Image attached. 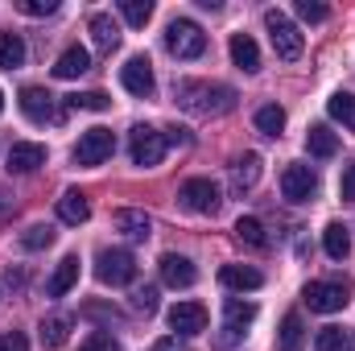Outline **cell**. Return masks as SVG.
<instances>
[{
  "label": "cell",
  "instance_id": "6da1fadb",
  "mask_svg": "<svg viewBox=\"0 0 355 351\" xmlns=\"http://www.w3.org/2000/svg\"><path fill=\"white\" fill-rule=\"evenodd\" d=\"M178 108L194 112V116H227L236 108V91L223 83H198V79H182L174 87Z\"/></svg>",
  "mask_w": 355,
  "mask_h": 351
},
{
  "label": "cell",
  "instance_id": "7a4b0ae2",
  "mask_svg": "<svg viewBox=\"0 0 355 351\" xmlns=\"http://www.w3.org/2000/svg\"><path fill=\"white\" fill-rule=\"evenodd\" d=\"M166 149H170L166 132H157V128H149V124H137V128L128 132V153H132V166H141V170L162 166Z\"/></svg>",
  "mask_w": 355,
  "mask_h": 351
},
{
  "label": "cell",
  "instance_id": "3957f363",
  "mask_svg": "<svg viewBox=\"0 0 355 351\" xmlns=\"http://www.w3.org/2000/svg\"><path fill=\"white\" fill-rule=\"evenodd\" d=\"M95 277H99L103 285H112V289L132 285V281H137V257H132L128 248H103V252L95 257Z\"/></svg>",
  "mask_w": 355,
  "mask_h": 351
},
{
  "label": "cell",
  "instance_id": "277c9868",
  "mask_svg": "<svg viewBox=\"0 0 355 351\" xmlns=\"http://www.w3.org/2000/svg\"><path fill=\"white\" fill-rule=\"evenodd\" d=\"M302 298H306L310 310H318V314H335V310H343V306L352 302V285L339 281V277H327V281H310V285L302 289Z\"/></svg>",
  "mask_w": 355,
  "mask_h": 351
},
{
  "label": "cell",
  "instance_id": "5b68a950",
  "mask_svg": "<svg viewBox=\"0 0 355 351\" xmlns=\"http://www.w3.org/2000/svg\"><path fill=\"white\" fill-rule=\"evenodd\" d=\"M265 29H268V37H272L277 58H285V62H297L302 58V33H297V25L281 8H268L265 12Z\"/></svg>",
  "mask_w": 355,
  "mask_h": 351
},
{
  "label": "cell",
  "instance_id": "8992f818",
  "mask_svg": "<svg viewBox=\"0 0 355 351\" xmlns=\"http://www.w3.org/2000/svg\"><path fill=\"white\" fill-rule=\"evenodd\" d=\"M166 46H170V54L174 58H198L202 50H207V33L194 25V21H186V17H178L170 21V29H166Z\"/></svg>",
  "mask_w": 355,
  "mask_h": 351
},
{
  "label": "cell",
  "instance_id": "52a82bcc",
  "mask_svg": "<svg viewBox=\"0 0 355 351\" xmlns=\"http://www.w3.org/2000/svg\"><path fill=\"white\" fill-rule=\"evenodd\" d=\"M178 198H182V207L194 211V215H215L219 203H223V198H219V186H215L211 178H190V182H182Z\"/></svg>",
  "mask_w": 355,
  "mask_h": 351
},
{
  "label": "cell",
  "instance_id": "ba28073f",
  "mask_svg": "<svg viewBox=\"0 0 355 351\" xmlns=\"http://www.w3.org/2000/svg\"><path fill=\"white\" fill-rule=\"evenodd\" d=\"M112 149H116V137L107 128H87L75 145V162L79 166H103L112 157Z\"/></svg>",
  "mask_w": 355,
  "mask_h": 351
},
{
  "label": "cell",
  "instance_id": "9c48e42d",
  "mask_svg": "<svg viewBox=\"0 0 355 351\" xmlns=\"http://www.w3.org/2000/svg\"><path fill=\"white\" fill-rule=\"evenodd\" d=\"M281 194L289 198V203H310L314 194H318V174L310 170V166H285V174H281Z\"/></svg>",
  "mask_w": 355,
  "mask_h": 351
},
{
  "label": "cell",
  "instance_id": "30bf717a",
  "mask_svg": "<svg viewBox=\"0 0 355 351\" xmlns=\"http://www.w3.org/2000/svg\"><path fill=\"white\" fill-rule=\"evenodd\" d=\"M120 83L128 95H141V99H149L153 91H157V79H153V62L149 58H128L124 67H120Z\"/></svg>",
  "mask_w": 355,
  "mask_h": 351
},
{
  "label": "cell",
  "instance_id": "8fae6325",
  "mask_svg": "<svg viewBox=\"0 0 355 351\" xmlns=\"http://www.w3.org/2000/svg\"><path fill=\"white\" fill-rule=\"evenodd\" d=\"M21 112L33 120V124H54L58 120V103L46 87H25L21 91Z\"/></svg>",
  "mask_w": 355,
  "mask_h": 351
},
{
  "label": "cell",
  "instance_id": "7c38bea8",
  "mask_svg": "<svg viewBox=\"0 0 355 351\" xmlns=\"http://www.w3.org/2000/svg\"><path fill=\"white\" fill-rule=\"evenodd\" d=\"M170 327L178 335H202L207 331V306L202 302H178L170 310Z\"/></svg>",
  "mask_w": 355,
  "mask_h": 351
},
{
  "label": "cell",
  "instance_id": "4fadbf2b",
  "mask_svg": "<svg viewBox=\"0 0 355 351\" xmlns=\"http://www.w3.org/2000/svg\"><path fill=\"white\" fill-rule=\"evenodd\" d=\"M37 166H46V145H37V141H12L8 170L12 174H33Z\"/></svg>",
  "mask_w": 355,
  "mask_h": 351
},
{
  "label": "cell",
  "instance_id": "5bb4252c",
  "mask_svg": "<svg viewBox=\"0 0 355 351\" xmlns=\"http://www.w3.org/2000/svg\"><path fill=\"white\" fill-rule=\"evenodd\" d=\"M162 281H166L170 289H190V285L198 281V268L186 261V257H178V252H166V257H162Z\"/></svg>",
  "mask_w": 355,
  "mask_h": 351
},
{
  "label": "cell",
  "instance_id": "9a60e30c",
  "mask_svg": "<svg viewBox=\"0 0 355 351\" xmlns=\"http://www.w3.org/2000/svg\"><path fill=\"white\" fill-rule=\"evenodd\" d=\"M112 219H116V232H124L128 240H149L153 236V219L145 211H137V207H120Z\"/></svg>",
  "mask_w": 355,
  "mask_h": 351
},
{
  "label": "cell",
  "instance_id": "2e32d148",
  "mask_svg": "<svg viewBox=\"0 0 355 351\" xmlns=\"http://www.w3.org/2000/svg\"><path fill=\"white\" fill-rule=\"evenodd\" d=\"M219 285H223V289H240V293H244V289H261V285H265V277H261L252 264H223V268H219Z\"/></svg>",
  "mask_w": 355,
  "mask_h": 351
},
{
  "label": "cell",
  "instance_id": "e0dca14e",
  "mask_svg": "<svg viewBox=\"0 0 355 351\" xmlns=\"http://www.w3.org/2000/svg\"><path fill=\"white\" fill-rule=\"evenodd\" d=\"M87 29H91V42H95V50L112 54V50L120 46V25H116V21H112L107 12H91Z\"/></svg>",
  "mask_w": 355,
  "mask_h": 351
},
{
  "label": "cell",
  "instance_id": "ac0fdd59",
  "mask_svg": "<svg viewBox=\"0 0 355 351\" xmlns=\"http://www.w3.org/2000/svg\"><path fill=\"white\" fill-rule=\"evenodd\" d=\"M75 285H79V257H62L58 268H54V277L46 281V293L50 298H67Z\"/></svg>",
  "mask_w": 355,
  "mask_h": 351
},
{
  "label": "cell",
  "instance_id": "d6986e66",
  "mask_svg": "<svg viewBox=\"0 0 355 351\" xmlns=\"http://www.w3.org/2000/svg\"><path fill=\"white\" fill-rule=\"evenodd\" d=\"M58 219H62V223H71V228L87 223V219H91L87 194H83V190H67V194L58 198Z\"/></svg>",
  "mask_w": 355,
  "mask_h": 351
},
{
  "label": "cell",
  "instance_id": "ffe728a7",
  "mask_svg": "<svg viewBox=\"0 0 355 351\" xmlns=\"http://www.w3.org/2000/svg\"><path fill=\"white\" fill-rule=\"evenodd\" d=\"M232 62L244 71V75H257L261 71V50L248 33H232Z\"/></svg>",
  "mask_w": 355,
  "mask_h": 351
},
{
  "label": "cell",
  "instance_id": "44dd1931",
  "mask_svg": "<svg viewBox=\"0 0 355 351\" xmlns=\"http://www.w3.org/2000/svg\"><path fill=\"white\" fill-rule=\"evenodd\" d=\"M257 178H261V153H244V157H236V166H232V190H236V194L252 190Z\"/></svg>",
  "mask_w": 355,
  "mask_h": 351
},
{
  "label": "cell",
  "instance_id": "7402d4cb",
  "mask_svg": "<svg viewBox=\"0 0 355 351\" xmlns=\"http://www.w3.org/2000/svg\"><path fill=\"white\" fill-rule=\"evenodd\" d=\"M87 67H91L87 50H83V46H67V50L58 54V62H54V75H58V79H79Z\"/></svg>",
  "mask_w": 355,
  "mask_h": 351
},
{
  "label": "cell",
  "instance_id": "603a6c76",
  "mask_svg": "<svg viewBox=\"0 0 355 351\" xmlns=\"http://www.w3.org/2000/svg\"><path fill=\"white\" fill-rule=\"evenodd\" d=\"M306 149H310L314 157H335V153H339V137H335L327 124H310V132H306Z\"/></svg>",
  "mask_w": 355,
  "mask_h": 351
},
{
  "label": "cell",
  "instance_id": "cb8c5ba5",
  "mask_svg": "<svg viewBox=\"0 0 355 351\" xmlns=\"http://www.w3.org/2000/svg\"><path fill=\"white\" fill-rule=\"evenodd\" d=\"M322 248H327L331 261H347V252H352V232H347L343 223H331V228L322 232Z\"/></svg>",
  "mask_w": 355,
  "mask_h": 351
},
{
  "label": "cell",
  "instance_id": "d4e9b609",
  "mask_svg": "<svg viewBox=\"0 0 355 351\" xmlns=\"http://www.w3.org/2000/svg\"><path fill=\"white\" fill-rule=\"evenodd\" d=\"M314 348L318 351H355V335L347 327H322L314 335Z\"/></svg>",
  "mask_w": 355,
  "mask_h": 351
},
{
  "label": "cell",
  "instance_id": "484cf974",
  "mask_svg": "<svg viewBox=\"0 0 355 351\" xmlns=\"http://www.w3.org/2000/svg\"><path fill=\"white\" fill-rule=\"evenodd\" d=\"M236 236H240V244H248V248H268V236H265V223L257 219V215H240L236 219Z\"/></svg>",
  "mask_w": 355,
  "mask_h": 351
},
{
  "label": "cell",
  "instance_id": "4316f807",
  "mask_svg": "<svg viewBox=\"0 0 355 351\" xmlns=\"http://www.w3.org/2000/svg\"><path fill=\"white\" fill-rule=\"evenodd\" d=\"M252 318H257V306H252V302H240V298H227V302H223V327L244 331Z\"/></svg>",
  "mask_w": 355,
  "mask_h": 351
},
{
  "label": "cell",
  "instance_id": "83f0119b",
  "mask_svg": "<svg viewBox=\"0 0 355 351\" xmlns=\"http://www.w3.org/2000/svg\"><path fill=\"white\" fill-rule=\"evenodd\" d=\"M67 339H71V318H67V314L42 318V343H46V348H62Z\"/></svg>",
  "mask_w": 355,
  "mask_h": 351
},
{
  "label": "cell",
  "instance_id": "f1b7e54d",
  "mask_svg": "<svg viewBox=\"0 0 355 351\" xmlns=\"http://www.w3.org/2000/svg\"><path fill=\"white\" fill-rule=\"evenodd\" d=\"M25 62V42L21 33H0V71H17Z\"/></svg>",
  "mask_w": 355,
  "mask_h": 351
},
{
  "label": "cell",
  "instance_id": "f546056e",
  "mask_svg": "<svg viewBox=\"0 0 355 351\" xmlns=\"http://www.w3.org/2000/svg\"><path fill=\"white\" fill-rule=\"evenodd\" d=\"M257 128H261L265 137H281V132H285V108H281V103H265V108L257 112Z\"/></svg>",
  "mask_w": 355,
  "mask_h": 351
},
{
  "label": "cell",
  "instance_id": "4dcf8cb0",
  "mask_svg": "<svg viewBox=\"0 0 355 351\" xmlns=\"http://www.w3.org/2000/svg\"><path fill=\"white\" fill-rule=\"evenodd\" d=\"M327 112H331V116H335L347 132H355V95H343V91H339V95H331Z\"/></svg>",
  "mask_w": 355,
  "mask_h": 351
},
{
  "label": "cell",
  "instance_id": "1f68e13d",
  "mask_svg": "<svg viewBox=\"0 0 355 351\" xmlns=\"http://www.w3.org/2000/svg\"><path fill=\"white\" fill-rule=\"evenodd\" d=\"M54 244V228H46V223H33V228H25V236H21V248H29V252H42V248H50Z\"/></svg>",
  "mask_w": 355,
  "mask_h": 351
},
{
  "label": "cell",
  "instance_id": "d6a6232c",
  "mask_svg": "<svg viewBox=\"0 0 355 351\" xmlns=\"http://www.w3.org/2000/svg\"><path fill=\"white\" fill-rule=\"evenodd\" d=\"M120 12H124V21H128L132 29H141V25L153 17V4H149V0H120Z\"/></svg>",
  "mask_w": 355,
  "mask_h": 351
},
{
  "label": "cell",
  "instance_id": "836d02e7",
  "mask_svg": "<svg viewBox=\"0 0 355 351\" xmlns=\"http://www.w3.org/2000/svg\"><path fill=\"white\" fill-rule=\"evenodd\" d=\"M112 99L103 91H83V95H67V108H83V112H103Z\"/></svg>",
  "mask_w": 355,
  "mask_h": 351
},
{
  "label": "cell",
  "instance_id": "e575fe53",
  "mask_svg": "<svg viewBox=\"0 0 355 351\" xmlns=\"http://www.w3.org/2000/svg\"><path fill=\"white\" fill-rule=\"evenodd\" d=\"M302 335H306V331H302V318H297V314H285V323H281V348L293 351L302 343Z\"/></svg>",
  "mask_w": 355,
  "mask_h": 351
},
{
  "label": "cell",
  "instance_id": "d590c367",
  "mask_svg": "<svg viewBox=\"0 0 355 351\" xmlns=\"http://www.w3.org/2000/svg\"><path fill=\"white\" fill-rule=\"evenodd\" d=\"M293 8H297V17H302V21H310V25H318V21H327V17H331V8H327L322 0H297Z\"/></svg>",
  "mask_w": 355,
  "mask_h": 351
},
{
  "label": "cell",
  "instance_id": "8d00e7d4",
  "mask_svg": "<svg viewBox=\"0 0 355 351\" xmlns=\"http://www.w3.org/2000/svg\"><path fill=\"white\" fill-rule=\"evenodd\" d=\"M17 8L25 17H50V12H58V0H17Z\"/></svg>",
  "mask_w": 355,
  "mask_h": 351
},
{
  "label": "cell",
  "instance_id": "74e56055",
  "mask_svg": "<svg viewBox=\"0 0 355 351\" xmlns=\"http://www.w3.org/2000/svg\"><path fill=\"white\" fill-rule=\"evenodd\" d=\"M132 306H137L141 314H153V310H157V289H153V285H141V289L132 293Z\"/></svg>",
  "mask_w": 355,
  "mask_h": 351
},
{
  "label": "cell",
  "instance_id": "f35d334b",
  "mask_svg": "<svg viewBox=\"0 0 355 351\" xmlns=\"http://www.w3.org/2000/svg\"><path fill=\"white\" fill-rule=\"evenodd\" d=\"M79 351H120V348H116V339H112L107 331H91Z\"/></svg>",
  "mask_w": 355,
  "mask_h": 351
},
{
  "label": "cell",
  "instance_id": "ab89813d",
  "mask_svg": "<svg viewBox=\"0 0 355 351\" xmlns=\"http://www.w3.org/2000/svg\"><path fill=\"white\" fill-rule=\"evenodd\" d=\"M83 310H87L91 318H99V323H120V310H116V306H99V302H87Z\"/></svg>",
  "mask_w": 355,
  "mask_h": 351
},
{
  "label": "cell",
  "instance_id": "60d3db41",
  "mask_svg": "<svg viewBox=\"0 0 355 351\" xmlns=\"http://www.w3.org/2000/svg\"><path fill=\"white\" fill-rule=\"evenodd\" d=\"M0 351H29V339L21 331H8V335H0Z\"/></svg>",
  "mask_w": 355,
  "mask_h": 351
},
{
  "label": "cell",
  "instance_id": "b9f144b4",
  "mask_svg": "<svg viewBox=\"0 0 355 351\" xmlns=\"http://www.w3.org/2000/svg\"><path fill=\"white\" fill-rule=\"evenodd\" d=\"M339 190H343L347 203H355V166H347V174H343V186H339Z\"/></svg>",
  "mask_w": 355,
  "mask_h": 351
},
{
  "label": "cell",
  "instance_id": "7bdbcfd3",
  "mask_svg": "<svg viewBox=\"0 0 355 351\" xmlns=\"http://www.w3.org/2000/svg\"><path fill=\"white\" fill-rule=\"evenodd\" d=\"M153 351H186V343H178V335H166V339H157Z\"/></svg>",
  "mask_w": 355,
  "mask_h": 351
},
{
  "label": "cell",
  "instance_id": "ee69618b",
  "mask_svg": "<svg viewBox=\"0 0 355 351\" xmlns=\"http://www.w3.org/2000/svg\"><path fill=\"white\" fill-rule=\"evenodd\" d=\"M0 112H4V91H0Z\"/></svg>",
  "mask_w": 355,
  "mask_h": 351
}]
</instances>
